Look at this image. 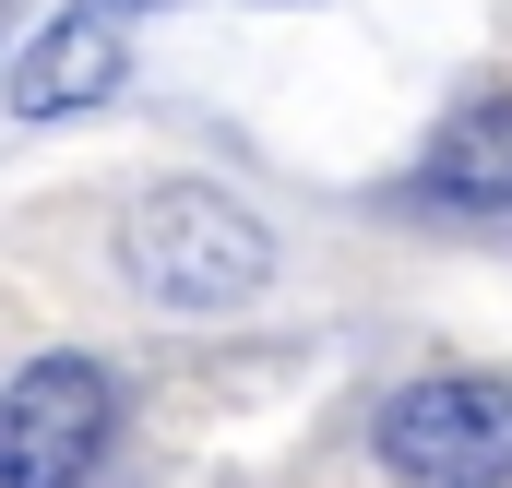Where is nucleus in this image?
<instances>
[{
	"instance_id": "6",
	"label": "nucleus",
	"mask_w": 512,
	"mask_h": 488,
	"mask_svg": "<svg viewBox=\"0 0 512 488\" xmlns=\"http://www.w3.org/2000/svg\"><path fill=\"white\" fill-rule=\"evenodd\" d=\"M143 12H155V0H143Z\"/></svg>"
},
{
	"instance_id": "2",
	"label": "nucleus",
	"mask_w": 512,
	"mask_h": 488,
	"mask_svg": "<svg viewBox=\"0 0 512 488\" xmlns=\"http://www.w3.org/2000/svg\"><path fill=\"white\" fill-rule=\"evenodd\" d=\"M370 453L405 488H512V393L501 381H465V369L405 381L370 417Z\"/></svg>"
},
{
	"instance_id": "5",
	"label": "nucleus",
	"mask_w": 512,
	"mask_h": 488,
	"mask_svg": "<svg viewBox=\"0 0 512 488\" xmlns=\"http://www.w3.org/2000/svg\"><path fill=\"white\" fill-rule=\"evenodd\" d=\"M417 191H429V203H465V215H501L512 203V96L453 108L441 143H429V167H417Z\"/></svg>"
},
{
	"instance_id": "4",
	"label": "nucleus",
	"mask_w": 512,
	"mask_h": 488,
	"mask_svg": "<svg viewBox=\"0 0 512 488\" xmlns=\"http://www.w3.org/2000/svg\"><path fill=\"white\" fill-rule=\"evenodd\" d=\"M131 84V24L120 0H84V12H48L12 60V120H84Z\"/></svg>"
},
{
	"instance_id": "1",
	"label": "nucleus",
	"mask_w": 512,
	"mask_h": 488,
	"mask_svg": "<svg viewBox=\"0 0 512 488\" xmlns=\"http://www.w3.org/2000/svg\"><path fill=\"white\" fill-rule=\"evenodd\" d=\"M120 274L155 298V310L215 322V310H251L262 286H274V227H262L251 203L179 179V191H143V203L120 215Z\"/></svg>"
},
{
	"instance_id": "3",
	"label": "nucleus",
	"mask_w": 512,
	"mask_h": 488,
	"mask_svg": "<svg viewBox=\"0 0 512 488\" xmlns=\"http://www.w3.org/2000/svg\"><path fill=\"white\" fill-rule=\"evenodd\" d=\"M120 441V393L96 358H36L0 393V488H84Z\"/></svg>"
}]
</instances>
